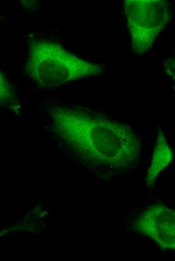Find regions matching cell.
Here are the masks:
<instances>
[{"mask_svg":"<svg viewBox=\"0 0 175 261\" xmlns=\"http://www.w3.org/2000/svg\"><path fill=\"white\" fill-rule=\"evenodd\" d=\"M99 67L76 57L60 44L43 39L31 41L25 66L30 77L43 88L95 75Z\"/></svg>","mask_w":175,"mask_h":261,"instance_id":"6da1fadb","label":"cell"},{"mask_svg":"<svg viewBox=\"0 0 175 261\" xmlns=\"http://www.w3.org/2000/svg\"><path fill=\"white\" fill-rule=\"evenodd\" d=\"M128 26L136 50L146 51L161 31L168 18V8L160 1H128Z\"/></svg>","mask_w":175,"mask_h":261,"instance_id":"7a4b0ae2","label":"cell"},{"mask_svg":"<svg viewBox=\"0 0 175 261\" xmlns=\"http://www.w3.org/2000/svg\"><path fill=\"white\" fill-rule=\"evenodd\" d=\"M139 231L164 249H174V211L161 204L148 207L137 220Z\"/></svg>","mask_w":175,"mask_h":261,"instance_id":"3957f363","label":"cell"},{"mask_svg":"<svg viewBox=\"0 0 175 261\" xmlns=\"http://www.w3.org/2000/svg\"><path fill=\"white\" fill-rule=\"evenodd\" d=\"M170 156V151L166 142L156 145L151 166L147 175L146 180L148 186L153 184L156 176L169 163Z\"/></svg>","mask_w":175,"mask_h":261,"instance_id":"277c9868","label":"cell"}]
</instances>
